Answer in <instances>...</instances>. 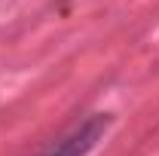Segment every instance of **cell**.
Instances as JSON below:
<instances>
[{"instance_id":"1","label":"cell","mask_w":159,"mask_h":156,"mask_svg":"<svg viewBox=\"0 0 159 156\" xmlns=\"http://www.w3.org/2000/svg\"><path fill=\"white\" fill-rule=\"evenodd\" d=\"M107 126H110V119L104 117V113H95V117L83 119L80 126H74L67 135H61L58 141H52L43 153L37 156H86L95 144L101 141V135L107 132Z\"/></svg>"}]
</instances>
